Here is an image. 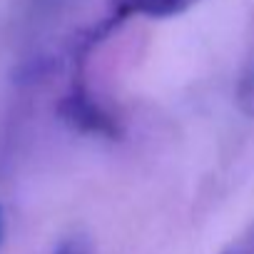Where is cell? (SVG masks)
I'll return each mask as SVG.
<instances>
[{
  "mask_svg": "<svg viewBox=\"0 0 254 254\" xmlns=\"http://www.w3.org/2000/svg\"><path fill=\"white\" fill-rule=\"evenodd\" d=\"M199 0H107V10L102 18H97L92 25H87L85 30H80L67 53L72 58H80L85 63H90V55L115 33L120 30L130 18H175L187 13L192 5H197Z\"/></svg>",
  "mask_w": 254,
  "mask_h": 254,
  "instance_id": "6da1fadb",
  "label": "cell"
},
{
  "mask_svg": "<svg viewBox=\"0 0 254 254\" xmlns=\"http://www.w3.org/2000/svg\"><path fill=\"white\" fill-rule=\"evenodd\" d=\"M58 115L82 135L120 140L125 132L122 120L92 92L87 82V67H70V85L58 102Z\"/></svg>",
  "mask_w": 254,
  "mask_h": 254,
  "instance_id": "7a4b0ae2",
  "label": "cell"
},
{
  "mask_svg": "<svg viewBox=\"0 0 254 254\" xmlns=\"http://www.w3.org/2000/svg\"><path fill=\"white\" fill-rule=\"evenodd\" d=\"M237 105L247 117L254 120V55L242 70V77L237 85Z\"/></svg>",
  "mask_w": 254,
  "mask_h": 254,
  "instance_id": "3957f363",
  "label": "cell"
},
{
  "mask_svg": "<svg viewBox=\"0 0 254 254\" xmlns=\"http://www.w3.org/2000/svg\"><path fill=\"white\" fill-rule=\"evenodd\" d=\"M219 254H254V219L239 232Z\"/></svg>",
  "mask_w": 254,
  "mask_h": 254,
  "instance_id": "277c9868",
  "label": "cell"
},
{
  "mask_svg": "<svg viewBox=\"0 0 254 254\" xmlns=\"http://www.w3.org/2000/svg\"><path fill=\"white\" fill-rule=\"evenodd\" d=\"M53 254H92V247H90V239L85 234H72V237H65Z\"/></svg>",
  "mask_w": 254,
  "mask_h": 254,
  "instance_id": "5b68a950",
  "label": "cell"
},
{
  "mask_svg": "<svg viewBox=\"0 0 254 254\" xmlns=\"http://www.w3.org/2000/svg\"><path fill=\"white\" fill-rule=\"evenodd\" d=\"M35 5H48V3H53V0H33Z\"/></svg>",
  "mask_w": 254,
  "mask_h": 254,
  "instance_id": "8992f818",
  "label": "cell"
},
{
  "mask_svg": "<svg viewBox=\"0 0 254 254\" xmlns=\"http://www.w3.org/2000/svg\"><path fill=\"white\" fill-rule=\"evenodd\" d=\"M0 242H3V212H0Z\"/></svg>",
  "mask_w": 254,
  "mask_h": 254,
  "instance_id": "52a82bcc",
  "label": "cell"
}]
</instances>
